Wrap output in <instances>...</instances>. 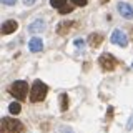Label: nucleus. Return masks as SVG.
Segmentation results:
<instances>
[{
  "label": "nucleus",
  "instance_id": "nucleus-1",
  "mask_svg": "<svg viewBox=\"0 0 133 133\" xmlns=\"http://www.w3.org/2000/svg\"><path fill=\"white\" fill-rule=\"evenodd\" d=\"M47 93H48V87L42 80H35L30 88V102H33V103L42 102V100H45Z\"/></svg>",
  "mask_w": 133,
  "mask_h": 133
},
{
  "label": "nucleus",
  "instance_id": "nucleus-2",
  "mask_svg": "<svg viewBox=\"0 0 133 133\" xmlns=\"http://www.w3.org/2000/svg\"><path fill=\"white\" fill-rule=\"evenodd\" d=\"M0 130H2V133H23L25 128L18 120L5 116V118H2V127H0Z\"/></svg>",
  "mask_w": 133,
  "mask_h": 133
},
{
  "label": "nucleus",
  "instance_id": "nucleus-3",
  "mask_svg": "<svg viewBox=\"0 0 133 133\" xmlns=\"http://www.w3.org/2000/svg\"><path fill=\"white\" fill-rule=\"evenodd\" d=\"M10 93L14 95L17 100L23 102V100L27 98V93H28V83L23 82V80H18V82L12 83L10 85Z\"/></svg>",
  "mask_w": 133,
  "mask_h": 133
},
{
  "label": "nucleus",
  "instance_id": "nucleus-4",
  "mask_svg": "<svg viewBox=\"0 0 133 133\" xmlns=\"http://www.w3.org/2000/svg\"><path fill=\"white\" fill-rule=\"evenodd\" d=\"M98 63L102 66L103 70H107V72H111V70H115L116 66V60L113 55H110V53H103V55H100L98 58Z\"/></svg>",
  "mask_w": 133,
  "mask_h": 133
},
{
  "label": "nucleus",
  "instance_id": "nucleus-5",
  "mask_svg": "<svg viewBox=\"0 0 133 133\" xmlns=\"http://www.w3.org/2000/svg\"><path fill=\"white\" fill-rule=\"evenodd\" d=\"M110 40H111V43L118 45V47H127L128 45V38H127V35H125V32H122V30H115L111 33Z\"/></svg>",
  "mask_w": 133,
  "mask_h": 133
},
{
  "label": "nucleus",
  "instance_id": "nucleus-6",
  "mask_svg": "<svg viewBox=\"0 0 133 133\" xmlns=\"http://www.w3.org/2000/svg\"><path fill=\"white\" fill-rule=\"evenodd\" d=\"M116 8H118V12L122 14L123 18H127V20H131V18H133V8L128 5V3L120 2L118 5H116Z\"/></svg>",
  "mask_w": 133,
  "mask_h": 133
},
{
  "label": "nucleus",
  "instance_id": "nucleus-7",
  "mask_svg": "<svg viewBox=\"0 0 133 133\" xmlns=\"http://www.w3.org/2000/svg\"><path fill=\"white\" fill-rule=\"evenodd\" d=\"M17 28H18V23H17L15 20H5V22L2 23V35H10Z\"/></svg>",
  "mask_w": 133,
  "mask_h": 133
},
{
  "label": "nucleus",
  "instance_id": "nucleus-8",
  "mask_svg": "<svg viewBox=\"0 0 133 133\" xmlns=\"http://www.w3.org/2000/svg\"><path fill=\"white\" fill-rule=\"evenodd\" d=\"M45 30V22L43 20H35V22H32L28 25V32L30 33H40Z\"/></svg>",
  "mask_w": 133,
  "mask_h": 133
},
{
  "label": "nucleus",
  "instance_id": "nucleus-9",
  "mask_svg": "<svg viewBox=\"0 0 133 133\" xmlns=\"http://www.w3.org/2000/svg\"><path fill=\"white\" fill-rule=\"evenodd\" d=\"M42 48H43V42H42V38H38V37H33V38L28 42V50H30V52H40Z\"/></svg>",
  "mask_w": 133,
  "mask_h": 133
},
{
  "label": "nucleus",
  "instance_id": "nucleus-10",
  "mask_svg": "<svg viewBox=\"0 0 133 133\" xmlns=\"http://www.w3.org/2000/svg\"><path fill=\"white\" fill-rule=\"evenodd\" d=\"M102 42H103V35H100V33H91V35L88 37V43L93 48L100 47V45H102Z\"/></svg>",
  "mask_w": 133,
  "mask_h": 133
},
{
  "label": "nucleus",
  "instance_id": "nucleus-11",
  "mask_svg": "<svg viewBox=\"0 0 133 133\" xmlns=\"http://www.w3.org/2000/svg\"><path fill=\"white\" fill-rule=\"evenodd\" d=\"M72 25H73V22H62L60 25H58V28H57L58 35H65V33H68Z\"/></svg>",
  "mask_w": 133,
  "mask_h": 133
},
{
  "label": "nucleus",
  "instance_id": "nucleus-12",
  "mask_svg": "<svg viewBox=\"0 0 133 133\" xmlns=\"http://www.w3.org/2000/svg\"><path fill=\"white\" fill-rule=\"evenodd\" d=\"M60 110L62 111L68 110V97H66V93H62L60 95Z\"/></svg>",
  "mask_w": 133,
  "mask_h": 133
},
{
  "label": "nucleus",
  "instance_id": "nucleus-13",
  "mask_svg": "<svg viewBox=\"0 0 133 133\" xmlns=\"http://www.w3.org/2000/svg\"><path fill=\"white\" fill-rule=\"evenodd\" d=\"M20 110H22V108H20V103H10V105H8V111H10L12 115H18L20 113Z\"/></svg>",
  "mask_w": 133,
  "mask_h": 133
},
{
  "label": "nucleus",
  "instance_id": "nucleus-14",
  "mask_svg": "<svg viewBox=\"0 0 133 133\" xmlns=\"http://www.w3.org/2000/svg\"><path fill=\"white\" fill-rule=\"evenodd\" d=\"M66 3V0H50V5L53 8H62Z\"/></svg>",
  "mask_w": 133,
  "mask_h": 133
},
{
  "label": "nucleus",
  "instance_id": "nucleus-15",
  "mask_svg": "<svg viewBox=\"0 0 133 133\" xmlns=\"http://www.w3.org/2000/svg\"><path fill=\"white\" fill-rule=\"evenodd\" d=\"M72 10H73L72 5H63V7L60 8V14H62V15H66V14H70Z\"/></svg>",
  "mask_w": 133,
  "mask_h": 133
},
{
  "label": "nucleus",
  "instance_id": "nucleus-16",
  "mask_svg": "<svg viewBox=\"0 0 133 133\" xmlns=\"http://www.w3.org/2000/svg\"><path fill=\"white\" fill-rule=\"evenodd\" d=\"M75 47H77L78 50H83V48H85V40L77 38V40H75Z\"/></svg>",
  "mask_w": 133,
  "mask_h": 133
},
{
  "label": "nucleus",
  "instance_id": "nucleus-17",
  "mask_svg": "<svg viewBox=\"0 0 133 133\" xmlns=\"http://www.w3.org/2000/svg\"><path fill=\"white\" fill-rule=\"evenodd\" d=\"M73 5H78V7H85L88 3V0H72Z\"/></svg>",
  "mask_w": 133,
  "mask_h": 133
},
{
  "label": "nucleus",
  "instance_id": "nucleus-18",
  "mask_svg": "<svg viewBox=\"0 0 133 133\" xmlns=\"http://www.w3.org/2000/svg\"><path fill=\"white\" fill-rule=\"evenodd\" d=\"M17 0H2V3H5V5H14Z\"/></svg>",
  "mask_w": 133,
  "mask_h": 133
},
{
  "label": "nucleus",
  "instance_id": "nucleus-19",
  "mask_svg": "<svg viewBox=\"0 0 133 133\" xmlns=\"http://www.w3.org/2000/svg\"><path fill=\"white\" fill-rule=\"evenodd\" d=\"M60 131H63V133H73L72 130H70V128H66V127H62V128H60Z\"/></svg>",
  "mask_w": 133,
  "mask_h": 133
},
{
  "label": "nucleus",
  "instance_id": "nucleus-20",
  "mask_svg": "<svg viewBox=\"0 0 133 133\" xmlns=\"http://www.w3.org/2000/svg\"><path fill=\"white\" fill-rule=\"evenodd\" d=\"M111 116H113V108H110V110H108V115H107V118H108V120H111Z\"/></svg>",
  "mask_w": 133,
  "mask_h": 133
},
{
  "label": "nucleus",
  "instance_id": "nucleus-21",
  "mask_svg": "<svg viewBox=\"0 0 133 133\" xmlns=\"http://www.w3.org/2000/svg\"><path fill=\"white\" fill-rule=\"evenodd\" d=\"M23 3H25V5H33L35 0H23Z\"/></svg>",
  "mask_w": 133,
  "mask_h": 133
},
{
  "label": "nucleus",
  "instance_id": "nucleus-22",
  "mask_svg": "<svg viewBox=\"0 0 133 133\" xmlns=\"http://www.w3.org/2000/svg\"><path fill=\"white\" fill-rule=\"evenodd\" d=\"M102 2H107V0H102Z\"/></svg>",
  "mask_w": 133,
  "mask_h": 133
},
{
  "label": "nucleus",
  "instance_id": "nucleus-23",
  "mask_svg": "<svg viewBox=\"0 0 133 133\" xmlns=\"http://www.w3.org/2000/svg\"><path fill=\"white\" fill-rule=\"evenodd\" d=\"M131 68H133V65H131Z\"/></svg>",
  "mask_w": 133,
  "mask_h": 133
}]
</instances>
